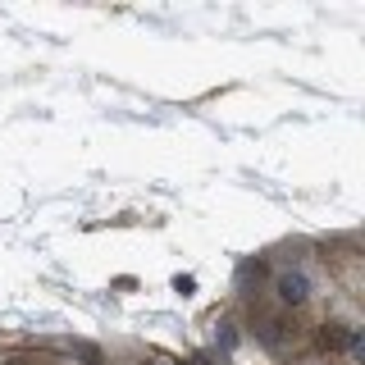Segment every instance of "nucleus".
Returning <instances> with one entry per match:
<instances>
[{
  "instance_id": "obj_4",
  "label": "nucleus",
  "mask_w": 365,
  "mask_h": 365,
  "mask_svg": "<svg viewBox=\"0 0 365 365\" xmlns=\"http://www.w3.org/2000/svg\"><path fill=\"white\" fill-rule=\"evenodd\" d=\"M260 365H274V361H260Z\"/></svg>"
},
{
  "instance_id": "obj_1",
  "label": "nucleus",
  "mask_w": 365,
  "mask_h": 365,
  "mask_svg": "<svg viewBox=\"0 0 365 365\" xmlns=\"http://www.w3.org/2000/svg\"><path fill=\"white\" fill-rule=\"evenodd\" d=\"M315 247H319V265H324L334 292L347 297V302H361V292H365L361 233H334V237H324V242H315Z\"/></svg>"
},
{
  "instance_id": "obj_3",
  "label": "nucleus",
  "mask_w": 365,
  "mask_h": 365,
  "mask_svg": "<svg viewBox=\"0 0 365 365\" xmlns=\"http://www.w3.org/2000/svg\"><path fill=\"white\" fill-rule=\"evenodd\" d=\"M128 365H178L174 356H165V351H142L137 361H128Z\"/></svg>"
},
{
  "instance_id": "obj_2",
  "label": "nucleus",
  "mask_w": 365,
  "mask_h": 365,
  "mask_svg": "<svg viewBox=\"0 0 365 365\" xmlns=\"http://www.w3.org/2000/svg\"><path fill=\"white\" fill-rule=\"evenodd\" d=\"M0 365H73V361L46 356V351H37V347H23V351H5V356H0Z\"/></svg>"
}]
</instances>
